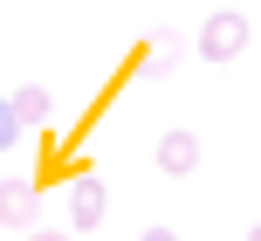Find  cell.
<instances>
[{
    "mask_svg": "<svg viewBox=\"0 0 261 241\" xmlns=\"http://www.w3.org/2000/svg\"><path fill=\"white\" fill-rule=\"evenodd\" d=\"M248 49V14H206V28H199V55L206 62H234V55Z\"/></svg>",
    "mask_w": 261,
    "mask_h": 241,
    "instance_id": "6da1fadb",
    "label": "cell"
},
{
    "mask_svg": "<svg viewBox=\"0 0 261 241\" xmlns=\"http://www.w3.org/2000/svg\"><path fill=\"white\" fill-rule=\"evenodd\" d=\"M103 214H110V193H103V179H96V173L69 179V228H103Z\"/></svg>",
    "mask_w": 261,
    "mask_h": 241,
    "instance_id": "7a4b0ae2",
    "label": "cell"
},
{
    "mask_svg": "<svg viewBox=\"0 0 261 241\" xmlns=\"http://www.w3.org/2000/svg\"><path fill=\"white\" fill-rule=\"evenodd\" d=\"M35 207L41 200H35L28 179H0V228H21L28 234V228H35Z\"/></svg>",
    "mask_w": 261,
    "mask_h": 241,
    "instance_id": "3957f363",
    "label": "cell"
},
{
    "mask_svg": "<svg viewBox=\"0 0 261 241\" xmlns=\"http://www.w3.org/2000/svg\"><path fill=\"white\" fill-rule=\"evenodd\" d=\"M193 165H199V138H193V131H165V138H158V173L186 179Z\"/></svg>",
    "mask_w": 261,
    "mask_h": 241,
    "instance_id": "277c9868",
    "label": "cell"
},
{
    "mask_svg": "<svg viewBox=\"0 0 261 241\" xmlns=\"http://www.w3.org/2000/svg\"><path fill=\"white\" fill-rule=\"evenodd\" d=\"M14 110H21V124H48L55 117V97L41 90V83H21V90H14Z\"/></svg>",
    "mask_w": 261,
    "mask_h": 241,
    "instance_id": "5b68a950",
    "label": "cell"
},
{
    "mask_svg": "<svg viewBox=\"0 0 261 241\" xmlns=\"http://www.w3.org/2000/svg\"><path fill=\"white\" fill-rule=\"evenodd\" d=\"M179 55H186V41H179V35H158V41H144V55H138V62L151 69V76H165Z\"/></svg>",
    "mask_w": 261,
    "mask_h": 241,
    "instance_id": "8992f818",
    "label": "cell"
},
{
    "mask_svg": "<svg viewBox=\"0 0 261 241\" xmlns=\"http://www.w3.org/2000/svg\"><path fill=\"white\" fill-rule=\"evenodd\" d=\"M21 138V110H14V97H0V152Z\"/></svg>",
    "mask_w": 261,
    "mask_h": 241,
    "instance_id": "52a82bcc",
    "label": "cell"
},
{
    "mask_svg": "<svg viewBox=\"0 0 261 241\" xmlns=\"http://www.w3.org/2000/svg\"><path fill=\"white\" fill-rule=\"evenodd\" d=\"M21 241H69V234H62V228H28Z\"/></svg>",
    "mask_w": 261,
    "mask_h": 241,
    "instance_id": "ba28073f",
    "label": "cell"
},
{
    "mask_svg": "<svg viewBox=\"0 0 261 241\" xmlns=\"http://www.w3.org/2000/svg\"><path fill=\"white\" fill-rule=\"evenodd\" d=\"M138 241H179V234H172V228H144Z\"/></svg>",
    "mask_w": 261,
    "mask_h": 241,
    "instance_id": "9c48e42d",
    "label": "cell"
},
{
    "mask_svg": "<svg viewBox=\"0 0 261 241\" xmlns=\"http://www.w3.org/2000/svg\"><path fill=\"white\" fill-rule=\"evenodd\" d=\"M248 241H261V221H254V228H248Z\"/></svg>",
    "mask_w": 261,
    "mask_h": 241,
    "instance_id": "30bf717a",
    "label": "cell"
}]
</instances>
